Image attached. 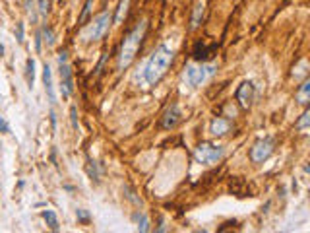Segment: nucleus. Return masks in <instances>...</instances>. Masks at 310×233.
<instances>
[{
	"instance_id": "f257e3e1",
	"label": "nucleus",
	"mask_w": 310,
	"mask_h": 233,
	"mask_svg": "<svg viewBox=\"0 0 310 233\" xmlns=\"http://www.w3.org/2000/svg\"><path fill=\"white\" fill-rule=\"evenodd\" d=\"M175 60V51L167 45H159L154 51V55L150 57L148 64H146V70H144V80L148 86H157L165 74L169 72L171 64Z\"/></svg>"
},
{
	"instance_id": "f03ea898",
	"label": "nucleus",
	"mask_w": 310,
	"mask_h": 233,
	"mask_svg": "<svg viewBox=\"0 0 310 233\" xmlns=\"http://www.w3.org/2000/svg\"><path fill=\"white\" fill-rule=\"evenodd\" d=\"M146 31H148V22L144 20V22H140L134 29H130L124 35L120 51H118V62H116L118 70H126L136 60V57H138V53L142 49V43H144Z\"/></svg>"
},
{
	"instance_id": "7ed1b4c3",
	"label": "nucleus",
	"mask_w": 310,
	"mask_h": 233,
	"mask_svg": "<svg viewBox=\"0 0 310 233\" xmlns=\"http://www.w3.org/2000/svg\"><path fill=\"white\" fill-rule=\"evenodd\" d=\"M112 23V14L111 10H103L101 14H97L89 25L84 29V39L86 41H99L109 33V27Z\"/></svg>"
},
{
	"instance_id": "20e7f679",
	"label": "nucleus",
	"mask_w": 310,
	"mask_h": 233,
	"mask_svg": "<svg viewBox=\"0 0 310 233\" xmlns=\"http://www.w3.org/2000/svg\"><path fill=\"white\" fill-rule=\"evenodd\" d=\"M223 158V148L211 142H202L194 150V160L202 165H213Z\"/></svg>"
},
{
	"instance_id": "39448f33",
	"label": "nucleus",
	"mask_w": 310,
	"mask_h": 233,
	"mask_svg": "<svg viewBox=\"0 0 310 233\" xmlns=\"http://www.w3.org/2000/svg\"><path fill=\"white\" fill-rule=\"evenodd\" d=\"M275 152V138L273 136H266V138L256 140L248 152V158L252 163H264L266 160L271 158V154Z\"/></svg>"
},
{
	"instance_id": "423d86ee",
	"label": "nucleus",
	"mask_w": 310,
	"mask_h": 233,
	"mask_svg": "<svg viewBox=\"0 0 310 233\" xmlns=\"http://www.w3.org/2000/svg\"><path fill=\"white\" fill-rule=\"evenodd\" d=\"M217 70L215 62H209V64H200V66H188L184 72V78L188 82V86L192 88H198L202 86L209 76H213V72Z\"/></svg>"
},
{
	"instance_id": "0eeeda50",
	"label": "nucleus",
	"mask_w": 310,
	"mask_h": 233,
	"mask_svg": "<svg viewBox=\"0 0 310 233\" xmlns=\"http://www.w3.org/2000/svg\"><path fill=\"white\" fill-rule=\"evenodd\" d=\"M58 72H60V90L62 97L68 99L74 93V80H72V68L68 64V53L60 51L58 53Z\"/></svg>"
},
{
	"instance_id": "6e6552de",
	"label": "nucleus",
	"mask_w": 310,
	"mask_h": 233,
	"mask_svg": "<svg viewBox=\"0 0 310 233\" xmlns=\"http://www.w3.org/2000/svg\"><path fill=\"white\" fill-rule=\"evenodd\" d=\"M180 116H182V115H180V109H178V105H177V103H173V105H171V107H167V111L163 113L159 126H161L163 130H173L178 122H180Z\"/></svg>"
},
{
	"instance_id": "1a4fd4ad",
	"label": "nucleus",
	"mask_w": 310,
	"mask_h": 233,
	"mask_svg": "<svg viewBox=\"0 0 310 233\" xmlns=\"http://www.w3.org/2000/svg\"><path fill=\"white\" fill-rule=\"evenodd\" d=\"M237 101L241 103L243 109H248L254 101V84L252 82H244L237 90Z\"/></svg>"
},
{
	"instance_id": "9d476101",
	"label": "nucleus",
	"mask_w": 310,
	"mask_h": 233,
	"mask_svg": "<svg viewBox=\"0 0 310 233\" xmlns=\"http://www.w3.org/2000/svg\"><path fill=\"white\" fill-rule=\"evenodd\" d=\"M229 130H231V122H229L227 118H223V116H215V118L209 122V132H211L213 136H225Z\"/></svg>"
},
{
	"instance_id": "9b49d317",
	"label": "nucleus",
	"mask_w": 310,
	"mask_h": 233,
	"mask_svg": "<svg viewBox=\"0 0 310 233\" xmlns=\"http://www.w3.org/2000/svg\"><path fill=\"white\" fill-rule=\"evenodd\" d=\"M43 84H45V92H47V95H49V101H51V103H54V101H56V97H54L52 74H51V68H49V64H45V68H43Z\"/></svg>"
},
{
	"instance_id": "f8f14e48",
	"label": "nucleus",
	"mask_w": 310,
	"mask_h": 233,
	"mask_svg": "<svg viewBox=\"0 0 310 233\" xmlns=\"http://www.w3.org/2000/svg\"><path fill=\"white\" fill-rule=\"evenodd\" d=\"M295 101L297 103H301V105H309V101H310V80H307L305 78V82L301 84V88L297 90V93H295Z\"/></svg>"
},
{
	"instance_id": "ddd939ff",
	"label": "nucleus",
	"mask_w": 310,
	"mask_h": 233,
	"mask_svg": "<svg viewBox=\"0 0 310 233\" xmlns=\"http://www.w3.org/2000/svg\"><path fill=\"white\" fill-rule=\"evenodd\" d=\"M204 14H206V6H204V2H198V4L194 6V10H192V18H190V31L198 29L200 25H202Z\"/></svg>"
},
{
	"instance_id": "4468645a",
	"label": "nucleus",
	"mask_w": 310,
	"mask_h": 233,
	"mask_svg": "<svg viewBox=\"0 0 310 233\" xmlns=\"http://www.w3.org/2000/svg\"><path fill=\"white\" fill-rule=\"evenodd\" d=\"M132 222L138 226V230L142 233H146V232H150V220H148V216L144 214V212H134L132 214Z\"/></svg>"
},
{
	"instance_id": "2eb2a0df",
	"label": "nucleus",
	"mask_w": 310,
	"mask_h": 233,
	"mask_svg": "<svg viewBox=\"0 0 310 233\" xmlns=\"http://www.w3.org/2000/svg\"><path fill=\"white\" fill-rule=\"evenodd\" d=\"M215 49H217V45L204 47L202 43H198V45H196V49H194V53H192V55H194V58H196V60H206V58H207V57H209V55H211V53H213Z\"/></svg>"
},
{
	"instance_id": "dca6fc26",
	"label": "nucleus",
	"mask_w": 310,
	"mask_h": 233,
	"mask_svg": "<svg viewBox=\"0 0 310 233\" xmlns=\"http://www.w3.org/2000/svg\"><path fill=\"white\" fill-rule=\"evenodd\" d=\"M128 6H130V0H120V2H118V8H116V16L112 18V22L114 23L124 22V18H126V14H128Z\"/></svg>"
},
{
	"instance_id": "f3484780",
	"label": "nucleus",
	"mask_w": 310,
	"mask_h": 233,
	"mask_svg": "<svg viewBox=\"0 0 310 233\" xmlns=\"http://www.w3.org/2000/svg\"><path fill=\"white\" fill-rule=\"evenodd\" d=\"M25 78H27V86L33 88V84H35V60L31 57L25 62Z\"/></svg>"
},
{
	"instance_id": "a211bd4d",
	"label": "nucleus",
	"mask_w": 310,
	"mask_h": 233,
	"mask_svg": "<svg viewBox=\"0 0 310 233\" xmlns=\"http://www.w3.org/2000/svg\"><path fill=\"white\" fill-rule=\"evenodd\" d=\"M43 220L47 222V226L52 230V232H58V218H56V214L52 212V210H43Z\"/></svg>"
},
{
	"instance_id": "6ab92c4d",
	"label": "nucleus",
	"mask_w": 310,
	"mask_h": 233,
	"mask_svg": "<svg viewBox=\"0 0 310 233\" xmlns=\"http://www.w3.org/2000/svg\"><path fill=\"white\" fill-rule=\"evenodd\" d=\"M307 68H309V62L303 58V60L293 68V78H295V80H303V78H307V74H309V70Z\"/></svg>"
},
{
	"instance_id": "aec40b11",
	"label": "nucleus",
	"mask_w": 310,
	"mask_h": 233,
	"mask_svg": "<svg viewBox=\"0 0 310 233\" xmlns=\"http://www.w3.org/2000/svg\"><path fill=\"white\" fill-rule=\"evenodd\" d=\"M309 124H310V111L309 109H305V113L301 115V118L295 122V128H297V130H307Z\"/></svg>"
},
{
	"instance_id": "412c9836",
	"label": "nucleus",
	"mask_w": 310,
	"mask_h": 233,
	"mask_svg": "<svg viewBox=\"0 0 310 233\" xmlns=\"http://www.w3.org/2000/svg\"><path fill=\"white\" fill-rule=\"evenodd\" d=\"M41 33H43V37H41V39H43L45 43H47V47H52V45H54V31H52V29H51L49 25H45Z\"/></svg>"
},
{
	"instance_id": "4be33fe9",
	"label": "nucleus",
	"mask_w": 310,
	"mask_h": 233,
	"mask_svg": "<svg viewBox=\"0 0 310 233\" xmlns=\"http://www.w3.org/2000/svg\"><path fill=\"white\" fill-rule=\"evenodd\" d=\"M37 6H39V14L43 18L51 12V0H37Z\"/></svg>"
},
{
	"instance_id": "5701e85b",
	"label": "nucleus",
	"mask_w": 310,
	"mask_h": 233,
	"mask_svg": "<svg viewBox=\"0 0 310 233\" xmlns=\"http://www.w3.org/2000/svg\"><path fill=\"white\" fill-rule=\"evenodd\" d=\"M91 6H93V0H86V6L82 10V14H80V23H84L88 20V16L91 14Z\"/></svg>"
},
{
	"instance_id": "b1692460",
	"label": "nucleus",
	"mask_w": 310,
	"mask_h": 233,
	"mask_svg": "<svg viewBox=\"0 0 310 233\" xmlns=\"http://www.w3.org/2000/svg\"><path fill=\"white\" fill-rule=\"evenodd\" d=\"M88 173H89V177H91L93 181H99V169H97V163L95 162H89Z\"/></svg>"
},
{
	"instance_id": "393cba45",
	"label": "nucleus",
	"mask_w": 310,
	"mask_h": 233,
	"mask_svg": "<svg viewBox=\"0 0 310 233\" xmlns=\"http://www.w3.org/2000/svg\"><path fill=\"white\" fill-rule=\"evenodd\" d=\"M70 120H72V128L78 130V116H76V107H70Z\"/></svg>"
},
{
	"instance_id": "a878e982",
	"label": "nucleus",
	"mask_w": 310,
	"mask_h": 233,
	"mask_svg": "<svg viewBox=\"0 0 310 233\" xmlns=\"http://www.w3.org/2000/svg\"><path fill=\"white\" fill-rule=\"evenodd\" d=\"M76 216H78V220H80L82 224H88L89 222V214L84 212V210H76Z\"/></svg>"
},
{
	"instance_id": "bb28decb",
	"label": "nucleus",
	"mask_w": 310,
	"mask_h": 233,
	"mask_svg": "<svg viewBox=\"0 0 310 233\" xmlns=\"http://www.w3.org/2000/svg\"><path fill=\"white\" fill-rule=\"evenodd\" d=\"M16 37H18V43H23V23H18V29H16Z\"/></svg>"
},
{
	"instance_id": "cd10ccee",
	"label": "nucleus",
	"mask_w": 310,
	"mask_h": 233,
	"mask_svg": "<svg viewBox=\"0 0 310 233\" xmlns=\"http://www.w3.org/2000/svg\"><path fill=\"white\" fill-rule=\"evenodd\" d=\"M0 132H2V134L10 132V128H8V124H6V120H4V116L2 115H0Z\"/></svg>"
},
{
	"instance_id": "c85d7f7f",
	"label": "nucleus",
	"mask_w": 310,
	"mask_h": 233,
	"mask_svg": "<svg viewBox=\"0 0 310 233\" xmlns=\"http://www.w3.org/2000/svg\"><path fill=\"white\" fill-rule=\"evenodd\" d=\"M41 43H43L41 33H37V35H35V47H37V53H41Z\"/></svg>"
},
{
	"instance_id": "c756f323",
	"label": "nucleus",
	"mask_w": 310,
	"mask_h": 233,
	"mask_svg": "<svg viewBox=\"0 0 310 233\" xmlns=\"http://www.w3.org/2000/svg\"><path fill=\"white\" fill-rule=\"evenodd\" d=\"M51 122H52V128L56 130V115H54V111L51 113Z\"/></svg>"
}]
</instances>
